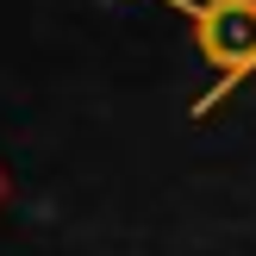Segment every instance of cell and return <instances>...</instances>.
Segmentation results:
<instances>
[{"mask_svg": "<svg viewBox=\"0 0 256 256\" xmlns=\"http://www.w3.org/2000/svg\"><path fill=\"white\" fill-rule=\"evenodd\" d=\"M188 25L200 62L212 69V88L188 106V119H206L256 75V0H156Z\"/></svg>", "mask_w": 256, "mask_h": 256, "instance_id": "cell-1", "label": "cell"}, {"mask_svg": "<svg viewBox=\"0 0 256 256\" xmlns=\"http://www.w3.org/2000/svg\"><path fill=\"white\" fill-rule=\"evenodd\" d=\"M6 194H12V182H6V169H0V206H6Z\"/></svg>", "mask_w": 256, "mask_h": 256, "instance_id": "cell-2", "label": "cell"}]
</instances>
